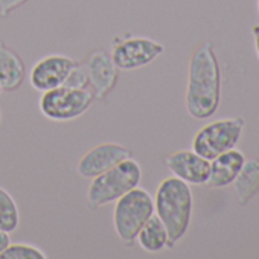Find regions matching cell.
Instances as JSON below:
<instances>
[{
    "instance_id": "1",
    "label": "cell",
    "mask_w": 259,
    "mask_h": 259,
    "mask_svg": "<svg viewBox=\"0 0 259 259\" xmlns=\"http://www.w3.org/2000/svg\"><path fill=\"white\" fill-rule=\"evenodd\" d=\"M221 101V70L210 43L197 48L189 60L186 85V111L194 119L213 116Z\"/></svg>"
},
{
    "instance_id": "2",
    "label": "cell",
    "mask_w": 259,
    "mask_h": 259,
    "mask_svg": "<svg viewBox=\"0 0 259 259\" xmlns=\"http://www.w3.org/2000/svg\"><path fill=\"white\" fill-rule=\"evenodd\" d=\"M154 198V213L160 218L166 227L169 247H174L188 232L192 209L194 195L191 185L171 176L160 182Z\"/></svg>"
},
{
    "instance_id": "3",
    "label": "cell",
    "mask_w": 259,
    "mask_h": 259,
    "mask_svg": "<svg viewBox=\"0 0 259 259\" xmlns=\"http://www.w3.org/2000/svg\"><path fill=\"white\" fill-rule=\"evenodd\" d=\"M142 180L141 163L132 156L123 159L108 171L92 179L87 189V207L96 210L114 203L123 194L139 186Z\"/></svg>"
},
{
    "instance_id": "4",
    "label": "cell",
    "mask_w": 259,
    "mask_h": 259,
    "mask_svg": "<svg viewBox=\"0 0 259 259\" xmlns=\"http://www.w3.org/2000/svg\"><path fill=\"white\" fill-rule=\"evenodd\" d=\"M154 213V198L151 194L136 186L114 201L113 227L117 238L125 245H133L141 227Z\"/></svg>"
},
{
    "instance_id": "5",
    "label": "cell",
    "mask_w": 259,
    "mask_h": 259,
    "mask_svg": "<svg viewBox=\"0 0 259 259\" xmlns=\"http://www.w3.org/2000/svg\"><path fill=\"white\" fill-rule=\"evenodd\" d=\"M244 117H227L206 123L195 133L192 150L207 160L232 150L239 142L244 132Z\"/></svg>"
},
{
    "instance_id": "6",
    "label": "cell",
    "mask_w": 259,
    "mask_h": 259,
    "mask_svg": "<svg viewBox=\"0 0 259 259\" xmlns=\"http://www.w3.org/2000/svg\"><path fill=\"white\" fill-rule=\"evenodd\" d=\"M95 99V93L87 89L60 85L41 93L38 108L49 120L67 122L82 116L92 107Z\"/></svg>"
},
{
    "instance_id": "7",
    "label": "cell",
    "mask_w": 259,
    "mask_h": 259,
    "mask_svg": "<svg viewBox=\"0 0 259 259\" xmlns=\"http://www.w3.org/2000/svg\"><path fill=\"white\" fill-rule=\"evenodd\" d=\"M165 52V46L148 37L114 38L111 49V60L119 70H138L156 61Z\"/></svg>"
},
{
    "instance_id": "8",
    "label": "cell",
    "mask_w": 259,
    "mask_h": 259,
    "mask_svg": "<svg viewBox=\"0 0 259 259\" xmlns=\"http://www.w3.org/2000/svg\"><path fill=\"white\" fill-rule=\"evenodd\" d=\"M73 58L61 54H51L38 60L29 72V82L37 92H48L64 84L67 73L76 64Z\"/></svg>"
},
{
    "instance_id": "9",
    "label": "cell",
    "mask_w": 259,
    "mask_h": 259,
    "mask_svg": "<svg viewBox=\"0 0 259 259\" xmlns=\"http://www.w3.org/2000/svg\"><path fill=\"white\" fill-rule=\"evenodd\" d=\"M130 156H132V153L123 145L116 142H105L87 151L79 159L76 171L82 179H93Z\"/></svg>"
},
{
    "instance_id": "10",
    "label": "cell",
    "mask_w": 259,
    "mask_h": 259,
    "mask_svg": "<svg viewBox=\"0 0 259 259\" xmlns=\"http://www.w3.org/2000/svg\"><path fill=\"white\" fill-rule=\"evenodd\" d=\"M165 163L171 174L188 185H206L210 172V160L197 154L194 150H180L169 154Z\"/></svg>"
},
{
    "instance_id": "11",
    "label": "cell",
    "mask_w": 259,
    "mask_h": 259,
    "mask_svg": "<svg viewBox=\"0 0 259 259\" xmlns=\"http://www.w3.org/2000/svg\"><path fill=\"white\" fill-rule=\"evenodd\" d=\"M89 84L93 87L96 99H105L117 82L119 69L111 60V55L105 51H95L90 54L87 63Z\"/></svg>"
},
{
    "instance_id": "12",
    "label": "cell",
    "mask_w": 259,
    "mask_h": 259,
    "mask_svg": "<svg viewBox=\"0 0 259 259\" xmlns=\"http://www.w3.org/2000/svg\"><path fill=\"white\" fill-rule=\"evenodd\" d=\"M245 157L241 151L232 148L210 160V172L207 185L210 188H226L233 183Z\"/></svg>"
},
{
    "instance_id": "13",
    "label": "cell",
    "mask_w": 259,
    "mask_h": 259,
    "mask_svg": "<svg viewBox=\"0 0 259 259\" xmlns=\"http://www.w3.org/2000/svg\"><path fill=\"white\" fill-rule=\"evenodd\" d=\"M26 76V67L22 57L0 41V87L4 90H17Z\"/></svg>"
},
{
    "instance_id": "14",
    "label": "cell",
    "mask_w": 259,
    "mask_h": 259,
    "mask_svg": "<svg viewBox=\"0 0 259 259\" xmlns=\"http://www.w3.org/2000/svg\"><path fill=\"white\" fill-rule=\"evenodd\" d=\"M232 185L239 204H247L259 192V159H245Z\"/></svg>"
},
{
    "instance_id": "15",
    "label": "cell",
    "mask_w": 259,
    "mask_h": 259,
    "mask_svg": "<svg viewBox=\"0 0 259 259\" xmlns=\"http://www.w3.org/2000/svg\"><path fill=\"white\" fill-rule=\"evenodd\" d=\"M136 241L141 245V248L148 253H159L163 248L169 247L166 227L163 226V223L156 213H153L148 218V221L141 227Z\"/></svg>"
},
{
    "instance_id": "16",
    "label": "cell",
    "mask_w": 259,
    "mask_h": 259,
    "mask_svg": "<svg viewBox=\"0 0 259 259\" xmlns=\"http://www.w3.org/2000/svg\"><path fill=\"white\" fill-rule=\"evenodd\" d=\"M20 226V210L14 197L0 186V229L7 233L17 230Z\"/></svg>"
},
{
    "instance_id": "17",
    "label": "cell",
    "mask_w": 259,
    "mask_h": 259,
    "mask_svg": "<svg viewBox=\"0 0 259 259\" xmlns=\"http://www.w3.org/2000/svg\"><path fill=\"white\" fill-rule=\"evenodd\" d=\"M0 259H48V254L40 247L32 244L10 242L4 251H0Z\"/></svg>"
},
{
    "instance_id": "18",
    "label": "cell",
    "mask_w": 259,
    "mask_h": 259,
    "mask_svg": "<svg viewBox=\"0 0 259 259\" xmlns=\"http://www.w3.org/2000/svg\"><path fill=\"white\" fill-rule=\"evenodd\" d=\"M89 84V73H87V67L85 64L76 63L70 72L66 76V81L63 85L66 87H72V89H85Z\"/></svg>"
},
{
    "instance_id": "19",
    "label": "cell",
    "mask_w": 259,
    "mask_h": 259,
    "mask_svg": "<svg viewBox=\"0 0 259 259\" xmlns=\"http://www.w3.org/2000/svg\"><path fill=\"white\" fill-rule=\"evenodd\" d=\"M28 0H0V17H8L13 11L25 5Z\"/></svg>"
},
{
    "instance_id": "20",
    "label": "cell",
    "mask_w": 259,
    "mask_h": 259,
    "mask_svg": "<svg viewBox=\"0 0 259 259\" xmlns=\"http://www.w3.org/2000/svg\"><path fill=\"white\" fill-rule=\"evenodd\" d=\"M8 244H10V233L0 229V251H4L8 247Z\"/></svg>"
},
{
    "instance_id": "21",
    "label": "cell",
    "mask_w": 259,
    "mask_h": 259,
    "mask_svg": "<svg viewBox=\"0 0 259 259\" xmlns=\"http://www.w3.org/2000/svg\"><path fill=\"white\" fill-rule=\"evenodd\" d=\"M251 35H253L254 49H256V54H257V58H259V25H254L251 28Z\"/></svg>"
},
{
    "instance_id": "22",
    "label": "cell",
    "mask_w": 259,
    "mask_h": 259,
    "mask_svg": "<svg viewBox=\"0 0 259 259\" xmlns=\"http://www.w3.org/2000/svg\"><path fill=\"white\" fill-rule=\"evenodd\" d=\"M2 93H4V89H2V87H0V96H2Z\"/></svg>"
},
{
    "instance_id": "23",
    "label": "cell",
    "mask_w": 259,
    "mask_h": 259,
    "mask_svg": "<svg viewBox=\"0 0 259 259\" xmlns=\"http://www.w3.org/2000/svg\"><path fill=\"white\" fill-rule=\"evenodd\" d=\"M257 14H259V0H257Z\"/></svg>"
},
{
    "instance_id": "24",
    "label": "cell",
    "mask_w": 259,
    "mask_h": 259,
    "mask_svg": "<svg viewBox=\"0 0 259 259\" xmlns=\"http://www.w3.org/2000/svg\"><path fill=\"white\" fill-rule=\"evenodd\" d=\"M0 122H2V113H0Z\"/></svg>"
}]
</instances>
